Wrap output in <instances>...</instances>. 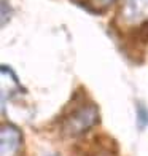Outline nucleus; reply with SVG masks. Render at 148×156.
<instances>
[{"label":"nucleus","mask_w":148,"mask_h":156,"mask_svg":"<svg viewBox=\"0 0 148 156\" xmlns=\"http://www.w3.org/2000/svg\"><path fill=\"white\" fill-rule=\"evenodd\" d=\"M23 136L21 131L13 124H5L0 132V154L2 156H15L21 147Z\"/></svg>","instance_id":"nucleus-3"},{"label":"nucleus","mask_w":148,"mask_h":156,"mask_svg":"<svg viewBox=\"0 0 148 156\" xmlns=\"http://www.w3.org/2000/svg\"><path fill=\"white\" fill-rule=\"evenodd\" d=\"M113 2H115V0H91V3L96 5L97 8H105V6L111 5Z\"/></svg>","instance_id":"nucleus-4"},{"label":"nucleus","mask_w":148,"mask_h":156,"mask_svg":"<svg viewBox=\"0 0 148 156\" xmlns=\"http://www.w3.org/2000/svg\"><path fill=\"white\" fill-rule=\"evenodd\" d=\"M121 18L129 26L148 23V0H124Z\"/></svg>","instance_id":"nucleus-2"},{"label":"nucleus","mask_w":148,"mask_h":156,"mask_svg":"<svg viewBox=\"0 0 148 156\" xmlns=\"http://www.w3.org/2000/svg\"><path fill=\"white\" fill-rule=\"evenodd\" d=\"M99 121V112L94 104L80 105L75 108L62 123V131L65 136H80L86 132Z\"/></svg>","instance_id":"nucleus-1"}]
</instances>
